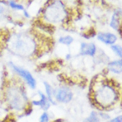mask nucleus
Wrapping results in <instances>:
<instances>
[{
    "instance_id": "obj_1",
    "label": "nucleus",
    "mask_w": 122,
    "mask_h": 122,
    "mask_svg": "<svg viewBox=\"0 0 122 122\" xmlns=\"http://www.w3.org/2000/svg\"><path fill=\"white\" fill-rule=\"evenodd\" d=\"M116 92L111 86L104 85L97 91L95 94V103L101 106V108H105L109 106L116 100Z\"/></svg>"
},
{
    "instance_id": "obj_2",
    "label": "nucleus",
    "mask_w": 122,
    "mask_h": 122,
    "mask_svg": "<svg viewBox=\"0 0 122 122\" xmlns=\"http://www.w3.org/2000/svg\"><path fill=\"white\" fill-rule=\"evenodd\" d=\"M66 14L64 6L61 1H55L45 10V16L46 19L53 22L61 21Z\"/></svg>"
},
{
    "instance_id": "obj_3",
    "label": "nucleus",
    "mask_w": 122,
    "mask_h": 122,
    "mask_svg": "<svg viewBox=\"0 0 122 122\" xmlns=\"http://www.w3.org/2000/svg\"><path fill=\"white\" fill-rule=\"evenodd\" d=\"M10 66L11 67V68L13 69V71L16 73H17L19 76H21L26 81L27 85L31 88H32V89L35 88L36 86V80L34 79V78L32 76V75L29 71H28L27 70H25V69L22 68V67L17 66L15 65L12 62L10 63Z\"/></svg>"
},
{
    "instance_id": "obj_4",
    "label": "nucleus",
    "mask_w": 122,
    "mask_h": 122,
    "mask_svg": "<svg viewBox=\"0 0 122 122\" xmlns=\"http://www.w3.org/2000/svg\"><path fill=\"white\" fill-rule=\"evenodd\" d=\"M53 96L59 102L68 103L72 100L73 95L68 88L63 87L53 92Z\"/></svg>"
},
{
    "instance_id": "obj_5",
    "label": "nucleus",
    "mask_w": 122,
    "mask_h": 122,
    "mask_svg": "<svg viewBox=\"0 0 122 122\" xmlns=\"http://www.w3.org/2000/svg\"><path fill=\"white\" fill-rule=\"evenodd\" d=\"M97 51V48L95 44L82 43L80 47V54L81 55H89L93 57Z\"/></svg>"
},
{
    "instance_id": "obj_6",
    "label": "nucleus",
    "mask_w": 122,
    "mask_h": 122,
    "mask_svg": "<svg viewBox=\"0 0 122 122\" xmlns=\"http://www.w3.org/2000/svg\"><path fill=\"white\" fill-rule=\"evenodd\" d=\"M97 39L106 45H114L117 41V36L111 32H101L98 34Z\"/></svg>"
},
{
    "instance_id": "obj_7",
    "label": "nucleus",
    "mask_w": 122,
    "mask_h": 122,
    "mask_svg": "<svg viewBox=\"0 0 122 122\" xmlns=\"http://www.w3.org/2000/svg\"><path fill=\"white\" fill-rule=\"evenodd\" d=\"M39 94L40 96V99L38 101H32V104L34 106H40L43 110L46 111L49 109L50 106L49 100L48 99L47 97H46V95L41 92H39Z\"/></svg>"
},
{
    "instance_id": "obj_8",
    "label": "nucleus",
    "mask_w": 122,
    "mask_h": 122,
    "mask_svg": "<svg viewBox=\"0 0 122 122\" xmlns=\"http://www.w3.org/2000/svg\"><path fill=\"white\" fill-rule=\"evenodd\" d=\"M122 14V11L120 10H117L114 11L110 22V26L114 30H118L120 27V19Z\"/></svg>"
},
{
    "instance_id": "obj_9",
    "label": "nucleus",
    "mask_w": 122,
    "mask_h": 122,
    "mask_svg": "<svg viewBox=\"0 0 122 122\" xmlns=\"http://www.w3.org/2000/svg\"><path fill=\"white\" fill-rule=\"evenodd\" d=\"M109 69L111 72L116 73V74H120L122 72V59L116 60L111 62L108 64Z\"/></svg>"
},
{
    "instance_id": "obj_10",
    "label": "nucleus",
    "mask_w": 122,
    "mask_h": 122,
    "mask_svg": "<svg viewBox=\"0 0 122 122\" xmlns=\"http://www.w3.org/2000/svg\"><path fill=\"white\" fill-rule=\"evenodd\" d=\"M44 85H45V88L46 93L47 95L48 99L49 100L50 102H51L52 104L55 105L56 103L54 101L53 99V90L52 89V88L50 86L49 83H48L47 82H44Z\"/></svg>"
},
{
    "instance_id": "obj_11",
    "label": "nucleus",
    "mask_w": 122,
    "mask_h": 122,
    "mask_svg": "<svg viewBox=\"0 0 122 122\" xmlns=\"http://www.w3.org/2000/svg\"><path fill=\"white\" fill-rule=\"evenodd\" d=\"M73 38L71 36H61L59 39V43L65 45H70L73 42Z\"/></svg>"
},
{
    "instance_id": "obj_12",
    "label": "nucleus",
    "mask_w": 122,
    "mask_h": 122,
    "mask_svg": "<svg viewBox=\"0 0 122 122\" xmlns=\"http://www.w3.org/2000/svg\"><path fill=\"white\" fill-rule=\"evenodd\" d=\"M83 122H100V119L97 112L92 111L90 114V116L87 118H86Z\"/></svg>"
},
{
    "instance_id": "obj_13",
    "label": "nucleus",
    "mask_w": 122,
    "mask_h": 122,
    "mask_svg": "<svg viewBox=\"0 0 122 122\" xmlns=\"http://www.w3.org/2000/svg\"><path fill=\"white\" fill-rule=\"evenodd\" d=\"M8 5L12 9L15 10H20V11L24 10V7L23 6V5H22L20 4L17 3V2L14 1L13 0H10L8 1Z\"/></svg>"
},
{
    "instance_id": "obj_14",
    "label": "nucleus",
    "mask_w": 122,
    "mask_h": 122,
    "mask_svg": "<svg viewBox=\"0 0 122 122\" xmlns=\"http://www.w3.org/2000/svg\"><path fill=\"white\" fill-rule=\"evenodd\" d=\"M111 48L114 51V53H116L120 59H122V47L121 46L118 45H112L111 46Z\"/></svg>"
},
{
    "instance_id": "obj_15",
    "label": "nucleus",
    "mask_w": 122,
    "mask_h": 122,
    "mask_svg": "<svg viewBox=\"0 0 122 122\" xmlns=\"http://www.w3.org/2000/svg\"><path fill=\"white\" fill-rule=\"evenodd\" d=\"M7 10L6 5L4 2L0 1V15H4Z\"/></svg>"
},
{
    "instance_id": "obj_16",
    "label": "nucleus",
    "mask_w": 122,
    "mask_h": 122,
    "mask_svg": "<svg viewBox=\"0 0 122 122\" xmlns=\"http://www.w3.org/2000/svg\"><path fill=\"white\" fill-rule=\"evenodd\" d=\"M49 121V116L47 112H43L40 116V122H48Z\"/></svg>"
},
{
    "instance_id": "obj_17",
    "label": "nucleus",
    "mask_w": 122,
    "mask_h": 122,
    "mask_svg": "<svg viewBox=\"0 0 122 122\" xmlns=\"http://www.w3.org/2000/svg\"><path fill=\"white\" fill-rule=\"evenodd\" d=\"M106 122H122V115H120Z\"/></svg>"
},
{
    "instance_id": "obj_18",
    "label": "nucleus",
    "mask_w": 122,
    "mask_h": 122,
    "mask_svg": "<svg viewBox=\"0 0 122 122\" xmlns=\"http://www.w3.org/2000/svg\"><path fill=\"white\" fill-rule=\"evenodd\" d=\"M99 116H101V118L104 119V120H109V119H110L109 115H108L106 113H104V112H100L99 113Z\"/></svg>"
}]
</instances>
